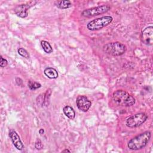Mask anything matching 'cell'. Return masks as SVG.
<instances>
[{
  "instance_id": "obj_13",
  "label": "cell",
  "mask_w": 153,
  "mask_h": 153,
  "mask_svg": "<svg viewBox=\"0 0 153 153\" xmlns=\"http://www.w3.org/2000/svg\"><path fill=\"white\" fill-rule=\"evenodd\" d=\"M56 6L60 9H66L71 7L72 6V4L71 1L68 0L60 1H57V4Z\"/></svg>"
},
{
  "instance_id": "obj_8",
  "label": "cell",
  "mask_w": 153,
  "mask_h": 153,
  "mask_svg": "<svg viewBox=\"0 0 153 153\" xmlns=\"http://www.w3.org/2000/svg\"><path fill=\"white\" fill-rule=\"evenodd\" d=\"M76 103L78 108L82 112H87L91 105V102L84 96H78L76 98Z\"/></svg>"
},
{
  "instance_id": "obj_7",
  "label": "cell",
  "mask_w": 153,
  "mask_h": 153,
  "mask_svg": "<svg viewBox=\"0 0 153 153\" xmlns=\"http://www.w3.org/2000/svg\"><path fill=\"white\" fill-rule=\"evenodd\" d=\"M142 42L147 45H152L153 44V27L150 26L144 29L141 34Z\"/></svg>"
},
{
  "instance_id": "obj_1",
  "label": "cell",
  "mask_w": 153,
  "mask_h": 153,
  "mask_svg": "<svg viewBox=\"0 0 153 153\" xmlns=\"http://www.w3.org/2000/svg\"><path fill=\"white\" fill-rule=\"evenodd\" d=\"M151 137V132L146 131L131 139L127 143L128 148L133 151L143 148L148 143Z\"/></svg>"
},
{
  "instance_id": "obj_21",
  "label": "cell",
  "mask_w": 153,
  "mask_h": 153,
  "mask_svg": "<svg viewBox=\"0 0 153 153\" xmlns=\"http://www.w3.org/2000/svg\"><path fill=\"white\" fill-rule=\"evenodd\" d=\"M62 152H70V151H69V150H68V149H65L63 150Z\"/></svg>"
},
{
  "instance_id": "obj_20",
  "label": "cell",
  "mask_w": 153,
  "mask_h": 153,
  "mask_svg": "<svg viewBox=\"0 0 153 153\" xmlns=\"http://www.w3.org/2000/svg\"><path fill=\"white\" fill-rule=\"evenodd\" d=\"M39 133L40 134H42L44 133V130L42 129V128H41L39 130Z\"/></svg>"
},
{
  "instance_id": "obj_14",
  "label": "cell",
  "mask_w": 153,
  "mask_h": 153,
  "mask_svg": "<svg viewBox=\"0 0 153 153\" xmlns=\"http://www.w3.org/2000/svg\"><path fill=\"white\" fill-rule=\"evenodd\" d=\"M41 45L44 50V51L47 53H51L53 52V48L50 44V43L46 41H42L41 42Z\"/></svg>"
},
{
  "instance_id": "obj_10",
  "label": "cell",
  "mask_w": 153,
  "mask_h": 153,
  "mask_svg": "<svg viewBox=\"0 0 153 153\" xmlns=\"http://www.w3.org/2000/svg\"><path fill=\"white\" fill-rule=\"evenodd\" d=\"M9 136L11 139V141L14 146L19 150H22L23 148V144L21 141V139L18 134L14 130H12L9 133Z\"/></svg>"
},
{
  "instance_id": "obj_12",
  "label": "cell",
  "mask_w": 153,
  "mask_h": 153,
  "mask_svg": "<svg viewBox=\"0 0 153 153\" xmlns=\"http://www.w3.org/2000/svg\"><path fill=\"white\" fill-rule=\"evenodd\" d=\"M63 112L65 114V115L69 119L73 120L75 117V111L70 106H65L63 108Z\"/></svg>"
},
{
  "instance_id": "obj_18",
  "label": "cell",
  "mask_w": 153,
  "mask_h": 153,
  "mask_svg": "<svg viewBox=\"0 0 153 153\" xmlns=\"http://www.w3.org/2000/svg\"><path fill=\"white\" fill-rule=\"evenodd\" d=\"M42 147H43V146H42L41 140L39 139H37L35 143V148L36 149L39 150V149H41L42 148Z\"/></svg>"
},
{
  "instance_id": "obj_4",
  "label": "cell",
  "mask_w": 153,
  "mask_h": 153,
  "mask_svg": "<svg viewBox=\"0 0 153 153\" xmlns=\"http://www.w3.org/2000/svg\"><path fill=\"white\" fill-rule=\"evenodd\" d=\"M112 20L113 18L111 16H103L89 22L87 25V27L90 30H97L108 26L112 22Z\"/></svg>"
},
{
  "instance_id": "obj_19",
  "label": "cell",
  "mask_w": 153,
  "mask_h": 153,
  "mask_svg": "<svg viewBox=\"0 0 153 153\" xmlns=\"http://www.w3.org/2000/svg\"><path fill=\"white\" fill-rule=\"evenodd\" d=\"M8 64L7 60L5 59H4L2 56H1V61H0V66L2 68L5 67Z\"/></svg>"
},
{
  "instance_id": "obj_6",
  "label": "cell",
  "mask_w": 153,
  "mask_h": 153,
  "mask_svg": "<svg viewBox=\"0 0 153 153\" xmlns=\"http://www.w3.org/2000/svg\"><path fill=\"white\" fill-rule=\"evenodd\" d=\"M109 10H110V7L109 5H102L100 6L85 10L82 12L81 14L82 16L86 17H90L105 13L109 11Z\"/></svg>"
},
{
  "instance_id": "obj_3",
  "label": "cell",
  "mask_w": 153,
  "mask_h": 153,
  "mask_svg": "<svg viewBox=\"0 0 153 153\" xmlns=\"http://www.w3.org/2000/svg\"><path fill=\"white\" fill-rule=\"evenodd\" d=\"M126 46L120 42H113L106 44L103 47L105 53L113 56H119L126 51Z\"/></svg>"
},
{
  "instance_id": "obj_5",
  "label": "cell",
  "mask_w": 153,
  "mask_h": 153,
  "mask_svg": "<svg viewBox=\"0 0 153 153\" xmlns=\"http://www.w3.org/2000/svg\"><path fill=\"white\" fill-rule=\"evenodd\" d=\"M148 115L145 113H138L128 117L126 120V125L130 128L137 127L143 124L147 120Z\"/></svg>"
},
{
  "instance_id": "obj_15",
  "label": "cell",
  "mask_w": 153,
  "mask_h": 153,
  "mask_svg": "<svg viewBox=\"0 0 153 153\" xmlns=\"http://www.w3.org/2000/svg\"><path fill=\"white\" fill-rule=\"evenodd\" d=\"M28 87L30 90H36L38 88H40L41 87V85L36 81H33L31 80H29L28 81Z\"/></svg>"
},
{
  "instance_id": "obj_16",
  "label": "cell",
  "mask_w": 153,
  "mask_h": 153,
  "mask_svg": "<svg viewBox=\"0 0 153 153\" xmlns=\"http://www.w3.org/2000/svg\"><path fill=\"white\" fill-rule=\"evenodd\" d=\"M51 93V89H48L47 90L46 93L44 94V99H43V103L47 106L48 105L49 103V99H50V97Z\"/></svg>"
},
{
  "instance_id": "obj_11",
  "label": "cell",
  "mask_w": 153,
  "mask_h": 153,
  "mask_svg": "<svg viewBox=\"0 0 153 153\" xmlns=\"http://www.w3.org/2000/svg\"><path fill=\"white\" fill-rule=\"evenodd\" d=\"M44 73L48 78L50 79H56L58 77V72L56 69L53 68L48 67L45 68L44 71Z\"/></svg>"
},
{
  "instance_id": "obj_17",
  "label": "cell",
  "mask_w": 153,
  "mask_h": 153,
  "mask_svg": "<svg viewBox=\"0 0 153 153\" xmlns=\"http://www.w3.org/2000/svg\"><path fill=\"white\" fill-rule=\"evenodd\" d=\"M18 53L22 56V57L26 58V59H29L30 56H29V54L28 53V52L25 50L23 48H20L18 49Z\"/></svg>"
},
{
  "instance_id": "obj_2",
  "label": "cell",
  "mask_w": 153,
  "mask_h": 153,
  "mask_svg": "<svg viewBox=\"0 0 153 153\" xmlns=\"http://www.w3.org/2000/svg\"><path fill=\"white\" fill-rule=\"evenodd\" d=\"M112 99L115 103L123 106H131L135 103V99L127 91L122 90L114 92Z\"/></svg>"
},
{
  "instance_id": "obj_9",
  "label": "cell",
  "mask_w": 153,
  "mask_h": 153,
  "mask_svg": "<svg viewBox=\"0 0 153 153\" xmlns=\"http://www.w3.org/2000/svg\"><path fill=\"white\" fill-rule=\"evenodd\" d=\"M36 2L31 1L29 3H27V4H22V5H18L14 9V12H15L17 16L22 17V18L26 17L28 15V13H27L28 8H29L31 6L34 5V4Z\"/></svg>"
}]
</instances>
